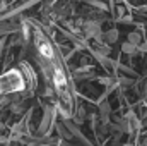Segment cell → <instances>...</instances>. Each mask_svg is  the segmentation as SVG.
<instances>
[{
  "label": "cell",
  "instance_id": "cell-2",
  "mask_svg": "<svg viewBox=\"0 0 147 146\" xmlns=\"http://www.w3.org/2000/svg\"><path fill=\"white\" fill-rule=\"evenodd\" d=\"M123 50H125V52H134V45L127 43V45H123Z\"/></svg>",
  "mask_w": 147,
  "mask_h": 146
},
{
  "label": "cell",
  "instance_id": "cell-1",
  "mask_svg": "<svg viewBox=\"0 0 147 146\" xmlns=\"http://www.w3.org/2000/svg\"><path fill=\"white\" fill-rule=\"evenodd\" d=\"M116 36H118V35H116V31H110V33H108V40H110V41H115Z\"/></svg>",
  "mask_w": 147,
  "mask_h": 146
}]
</instances>
